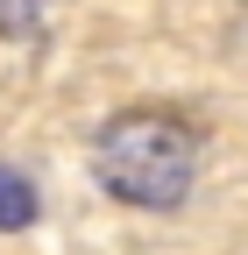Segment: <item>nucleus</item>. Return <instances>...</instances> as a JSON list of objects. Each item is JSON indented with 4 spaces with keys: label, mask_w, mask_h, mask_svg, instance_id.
<instances>
[{
    "label": "nucleus",
    "mask_w": 248,
    "mask_h": 255,
    "mask_svg": "<svg viewBox=\"0 0 248 255\" xmlns=\"http://www.w3.org/2000/svg\"><path fill=\"white\" fill-rule=\"evenodd\" d=\"M92 170L114 199L128 206H149L163 213L177 206L199 177V142L177 114H156V107H135V114H114L100 128V149H92Z\"/></svg>",
    "instance_id": "f257e3e1"
},
{
    "label": "nucleus",
    "mask_w": 248,
    "mask_h": 255,
    "mask_svg": "<svg viewBox=\"0 0 248 255\" xmlns=\"http://www.w3.org/2000/svg\"><path fill=\"white\" fill-rule=\"evenodd\" d=\"M28 220H36V184L0 163V234H21Z\"/></svg>",
    "instance_id": "f03ea898"
}]
</instances>
